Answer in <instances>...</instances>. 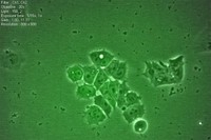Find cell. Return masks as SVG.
<instances>
[{"label":"cell","instance_id":"6da1fadb","mask_svg":"<svg viewBox=\"0 0 211 140\" xmlns=\"http://www.w3.org/2000/svg\"><path fill=\"white\" fill-rule=\"evenodd\" d=\"M139 127V133H142V132H145L146 131V129H147V123H146L144 120H138V121L135 123V127H134V129H138Z\"/></svg>","mask_w":211,"mask_h":140}]
</instances>
